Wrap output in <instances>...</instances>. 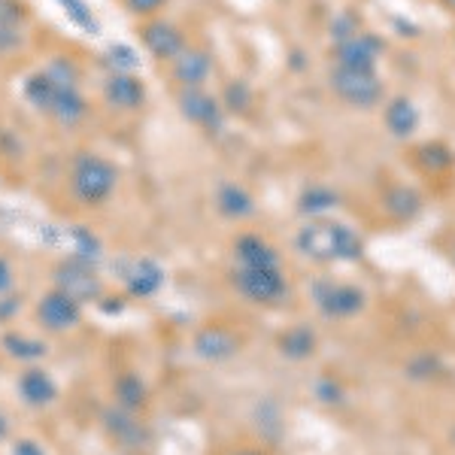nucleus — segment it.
Here are the masks:
<instances>
[{"instance_id":"obj_1","label":"nucleus","mask_w":455,"mask_h":455,"mask_svg":"<svg viewBox=\"0 0 455 455\" xmlns=\"http://www.w3.org/2000/svg\"><path fill=\"white\" fill-rule=\"evenodd\" d=\"M298 249L307 259H315V261H355V259H362L364 243L349 225L319 219V222L300 228Z\"/></svg>"},{"instance_id":"obj_2","label":"nucleus","mask_w":455,"mask_h":455,"mask_svg":"<svg viewBox=\"0 0 455 455\" xmlns=\"http://www.w3.org/2000/svg\"><path fill=\"white\" fill-rule=\"evenodd\" d=\"M116 182H119V171L107 158L94 156V152H83V156H76V161H73L70 186L76 201H83L85 207L104 204L116 192Z\"/></svg>"},{"instance_id":"obj_3","label":"nucleus","mask_w":455,"mask_h":455,"mask_svg":"<svg viewBox=\"0 0 455 455\" xmlns=\"http://www.w3.org/2000/svg\"><path fill=\"white\" fill-rule=\"evenodd\" d=\"M331 88L340 100L349 107L371 109L383 100V79L377 70H352V68H334L331 70Z\"/></svg>"},{"instance_id":"obj_4","label":"nucleus","mask_w":455,"mask_h":455,"mask_svg":"<svg viewBox=\"0 0 455 455\" xmlns=\"http://www.w3.org/2000/svg\"><path fill=\"white\" fill-rule=\"evenodd\" d=\"M55 289L70 295L73 300L85 304V300H98L100 298V276L94 274V264L70 259L61 261L55 267Z\"/></svg>"},{"instance_id":"obj_5","label":"nucleus","mask_w":455,"mask_h":455,"mask_svg":"<svg viewBox=\"0 0 455 455\" xmlns=\"http://www.w3.org/2000/svg\"><path fill=\"white\" fill-rule=\"evenodd\" d=\"M237 291L255 304H276L285 295V280L280 267H240L234 274Z\"/></svg>"},{"instance_id":"obj_6","label":"nucleus","mask_w":455,"mask_h":455,"mask_svg":"<svg viewBox=\"0 0 455 455\" xmlns=\"http://www.w3.org/2000/svg\"><path fill=\"white\" fill-rule=\"evenodd\" d=\"M36 315H40V322L49 331H70V328H76L79 319H83V304L73 300L70 295H64V291L52 289L40 298Z\"/></svg>"},{"instance_id":"obj_7","label":"nucleus","mask_w":455,"mask_h":455,"mask_svg":"<svg viewBox=\"0 0 455 455\" xmlns=\"http://www.w3.org/2000/svg\"><path fill=\"white\" fill-rule=\"evenodd\" d=\"M180 113L197 128L219 134L222 131V107L212 94L201 92V88H182L180 92Z\"/></svg>"},{"instance_id":"obj_8","label":"nucleus","mask_w":455,"mask_h":455,"mask_svg":"<svg viewBox=\"0 0 455 455\" xmlns=\"http://www.w3.org/2000/svg\"><path fill=\"white\" fill-rule=\"evenodd\" d=\"M334 61H337V68L377 70L379 40H377V36H371V34H352V36H347V40H337Z\"/></svg>"},{"instance_id":"obj_9","label":"nucleus","mask_w":455,"mask_h":455,"mask_svg":"<svg viewBox=\"0 0 455 455\" xmlns=\"http://www.w3.org/2000/svg\"><path fill=\"white\" fill-rule=\"evenodd\" d=\"M104 98L116 109H140L146 100V85L134 73H113L104 83Z\"/></svg>"},{"instance_id":"obj_10","label":"nucleus","mask_w":455,"mask_h":455,"mask_svg":"<svg viewBox=\"0 0 455 455\" xmlns=\"http://www.w3.org/2000/svg\"><path fill=\"white\" fill-rule=\"evenodd\" d=\"M315 300H319V307L325 310L328 315H334V319H343V315H352L358 313L364 307V295L358 289H352V285H319L315 289Z\"/></svg>"},{"instance_id":"obj_11","label":"nucleus","mask_w":455,"mask_h":455,"mask_svg":"<svg viewBox=\"0 0 455 455\" xmlns=\"http://www.w3.org/2000/svg\"><path fill=\"white\" fill-rule=\"evenodd\" d=\"M143 43L152 55L161 58V61H173V58L186 49V40H182V34L176 31L171 21H149V25L143 28Z\"/></svg>"},{"instance_id":"obj_12","label":"nucleus","mask_w":455,"mask_h":455,"mask_svg":"<svg viewBox=\"0 0 455 455\" xmlns=\"http://www.w3.org/2000/svg\"><path fill=\"white\" fill-rule=\"evenodd\" d=\"M212 61L204 49H182L173 58V79L182 83V88H201L204 79L210 76Z\"/></svg>"},{"instance_id":"obj_13","label":"nucleus","mask_w":455,"mask_h":455,"mask_svg":"<svg viewBox=\"0 0 455 455\" xmlns=\"http://www.w3.org/2000/svg\"><path fill=\"white\" fill-rule=\"evenodd\" d=\"M124 285L134 298H149L164 285V270H161L158 261L152 259H140L134 261L128 270H124Z\"/></svg>"},{"instance_id":"obj_14","label":"nucleus","mask_w":455,"mask_h":455,"mask_svg":"<svg viewBox=\"0 0 455 455\" xmlns=\"http://www.w3.org/2000/svg\"><path fill=\"white\" fill-rule=\"evenodd\" d=\"M240 267H280V255L276 249L261 240L259 234H243V237L234 243Z\"/></svg>"},{"instance_id":"obj_15","label":"nucleus","mask_w":455,"mask_h":455,"mask_svg":"<svg viewBox=\"0 0 455 455\" xmlns=\"http://www.w3.org/2000/svg\"><path fill=\"white\" fill-rule=\"evenodd\" d=\"M19 395H21V401H25L28 407H46V403L55 401L58 388H55L52 377H49L46 371L28 368L19 377Z\"/></svg>"},{"instance_id":"obj_16","label":"nucleus","mask_w":455,"mask_h":455,"mask_svg":"<svg viewBox=\"0 0 455 455\" xmlns=\"http://www.w3.org/2000/svg\"><path fill=\"white\" fill-rule=\"evenodd\" d=\"M195 352L201 358H207V362H222V358H231L234 352H237V337L219 325L204 328V331L195 337Z\"/></svg>"},{"instance_id":"obj_17","label":"nucleus","mask_w":455,"mask_h":455,"mask_svg":"<svg viewBox=\"0 0 455 455\" xmlns=\"http://www.w3.org/2000/svg\"><path fill=\"white\" fill-rule=\"evenodd\" d=\"M85 113H88L85 98L76 92V85H58L55 100H52V107H49V116H52L58 124L73 128V124H79L85 119Z\"/></svg>"},{"instance_id":"obj_18","label":"nucleus","mask_w":455,"mask_h":455,"mask_svg":"<svg viewBox=\"0 0 455 455\" xmlns=\"http://www.w3.org/2000/svg\"><path fill=\"white\" fill-rule=\"evenodd\" d=\"M386 128L392 131L395 137H410L416 128H419V109L410 98H392L386 104Z\"/></svg>"},{"instance_id":"obj_19","label":"nucleus","mask_w":455,"mask_h":455,"mask_svg":"<svg viewBox=\"0 0 455 455\" xmlns=\"http://www.w3.org/2000/svg\"><path fill=\"white\" fill-rule=\"evenodd\" d=\"M104 422H107L109 435L119 440V443H124V446H140L143 443V428H140V422H134L131 410H107Z\"/></svg>"},{"instance_id":"obj_20","label":"nucleus","mask_w":455,"mask_h":455,"mask_svg":"<svg viewBox=\"0 0 455 455\" xmlns=\"http://www.w3.org/2000/svg\"><path fill=\"white\" fill-rule=\"evenodd\" d=\"M216 207L228 219H246V216H252V212H255L252 197H249V192H243L240 186H222V188H219Z\"/></svg>"},{"instance_id":"obj_21","label":"nucleus","mask_w":455,"mask_h":455,"mask_svg":"<svg viewBox=\"0 0 455 455\" xmlns=\"http://www.w3.org/2000/svg\"><path fill=\"white\" fill-rule=\"evenodd\" d=\"M55 92H58V83L46 70L28 76V83H25V98L31 100L40 113H49V107H52V100H55Z\"/></svg>"},{"instance_id":"obj_22","label":"nucleus","mask_w":455,"mask_h":455,"mask_svg":"<svg viewBox=\"0 0 455 455\" xmlns=\"http://www.w3.org/2000/svg\"><path fill=\"white\" fill-rule=\"evenodd\" d=\"M0 347L10 352L12 358H19V362H36V358L46 355V343L34 340V337H25V334H4V340H0Z\"/></svg>"},{"instance_id":"obj_23","label":"nucleus","mask_w":455,"mask_h":455,"mask_svg":"<svg viewBox=\"0 0 455 455\" xmlns=\"http://www.w3.org/2000/svg\"><path fill=\"white\" fill-rule=\"evenodd\" d=\"M116 401H119L122 410H140L146 403V386L140 383V377H134V373H124L119 377V383H116Z\"/></svg>"},{"instance_id":"obj_24","label":"nucleus","mask_w":455,"mask_h":455,"mask_svg":"<svg viewBox=\"0 0 455 455\" xmlns=\"http://www.w3.org/2000/svg\"><path fill=\"white\" fill-rule=\"evenodd\" d=\"M386 210L392 212V216H398V219L413 216V212L419 210V195L410 192V188H392L388 197H386Z\"/></svg>"},{"instance_id":"obj_25","label":"nucleus","mask_w":455,"mask_h":455,"mask_svg":"<svg viewBox=\"0 0 455 455\" xmlns=\"http://www.w3.org/2000/svg\"><path fill=\"white\" fill-rule=\"evenodd\" d=\"M98 255H100L98 237H94L92 231H85V228H73V259L94 264L98 261Z\"/></svg>"},{"instance_id":"obj_26","label":"nucleus","mask_w":455,"mask_h":455,"mask_svg":"<svg viewBox=\"0 0 455 455\" xmlns=\"http://www.w3.org/2000/svg\"><path fill=\"white\" fill-rule=\"evenodd\" d=\"M331 207H337V195L325 186L307 188L304 197H300V210L304 212H322V210H331Z\"/></svg>"},{"instance_id":"obj_27","label":"nucleus","mask_w":455,"mask_h":455,"mask_svg":"<svg viewBox=\"0 0 455 455\" xmlns=\"http://www.w3.org/2000/svg\"><path fill=\"white\" fill-rule=\"evenodd\" d=\"M58 4L64 6V12H68V19L73 21V25H79L88 34H98V21H94L85 0H58Z\"/></svg>"},{"instance_id":"obj_28","label":"nucleus","mask_w":455,"mask_h":455,"mask_svg":"<svg viewBox=\"0 0 455 455\" xmlns=\"http://www.w3.org/2000/svg\"><path fill=\"white\" fill-rule=\"evenodd\" d=\"M416 156H419V161H422V167L425 171H443V167H450L452 164V156H450V149H446V146H440V143H425L419 152H416Z\"/></svg>"},{"instance_id":"obj_29","label":"nucleus","mask_w":455,"mask_h":455,"mask_svg":"<svg viewBox=\"0 0 455 455\" xmlns=\"http://www.w3.org/2000/svg\"><path fill=\"white\" fill-rule=\"evenodd\" d=\"M283 352L291 358H304L313 352V334L307 331V328H295V331H289L283 337Z\"/></svg>"},{"instance_id":"obj_30","label":"nucleus","mask_w":455,"mask_h":455,"mask_svg":"<svg viewBox=\"0 0 455 455\" xmlns=\"http://www.w3.org/2000/svg\"><path fill=\"white\" fill-rule=\"evenodd\" d=\"M107 64L116 73H134V68H137V52L131 46H122V43H119V46H109Z\"/></svg>"},{"instance_id":"obj_31","label":"nucleus","mask_w":455,"mask_h":455,"mask_svg":"<svg viewBox=\"0 0 455 455\" xmlns=\"http://www.w3.org/2000/svg\"><path fill=\"white\" fill-rule=\"evenodd\" d=\"M46 73L55 79L58 85H76V79H79V70L73 68L70 61H64V58H55V61L46 68Z\"/></svg>"},{"instance_id":"obj_32","label":"nucleus","mask_w":455,"mask_h":455,"mask_svg":"<svg viewBox=\"0 0 455 455\" xmlns=\"http://www.w3.org/2000/svg\"><path fill=\"white\" fill-rule=\"evenodd\" d=\"M225 104L234 109V113H243V109L252 104V92L246 88V83H231L228 85V92H225Z\"/></svg>"},{"instance_id":"obj_33","label":"nucleus","mask_w":455,"mask_h":455,"mask_svg":"<svg viewBox=\"0 0 455 455\" xmlns=\"http://www.w3.org/2000/svg\"><path fill=\"white\" fill-rule=\"evenodd\" d=\"M21 19H25V12L16 0H0V28H19Z\"/></svg>"},{"instance_id":"obj_34","label":"nucleus","mask_w":455,"mask_h":455,"mask_svg":"<svg viewBox=\"0 0 455 455\" xmlns=\"http://www.w3.org/2000/svg\"><path fill=\"white\" fill-rule=\"evenodd\" d=\"M124 4H128V10L137 12V16H152V12L161 10L167 0H124Z\"/></svg>"},{"instance_id":"obj_35","label":"nucleus","mask_w":455,"mask_h":455,"mask_svg":"<svg viewBox=\"0 0 455 455\" xmlns=\"http://www.w3.org/2000/svg\"><path fill=\"white\" fill-rule=\"evenodd\" d=\"M21 40L19 28H0V52H6V49H16Z\"/></svg>"},{"instance_id":"obj_36","label":"nucleus","mask_w":455,"mask_h":455,"mask_svg":"<svg viewBox=\"0 0 455 455\" xmlns=\"http://www.w3.org/2000/svg\"><path fill=\"white\" fill-rule=\"evenodd\" d=\"M12 455H46V452H43V446L36 443V440H19V443L12 446Z\"/></svg>"},{"instance_id":"obj_37","label":"nucleus","mask_w":455,"mask_h":455,"mask_svg":"<svg viewBox=\"0 0 455 455\" xmlns=\"http://www.w3.org/2000/svg\"><path fill=\"white\" fill-rule=\"evenodd\" d=\"M10 285H12V270H10V264L0 259V295H4Z\"/></svg>"},{"instance_id":"obj_38","label":"nucleus","mask_w":455,"mask_h":455,"mask_svg":"<svg viewBox=\"0 0 455 455\" xmlns=\"http://www.w3.org/2000/svg\"><path fill=\"white\" fill-rule=\"evenodd\" d=\"M4 437H6V419L0 416V440H4Z\"/></svg>"},{"instance_id":"obj_39","label":"nucleus","mask_w":455,"mask_h":455,"mask_svg":"<svg viewBox=\"0 0 455 455\" xmlns=\"http://www.w3.org/2000/svg\"><path fill=\"white\" fill-rule=\"evenodd\" d=\"M440 4H443L446 10H452V12H455V0H440Z\"/></svg>"},{"instance_id":"obj_40","label":"nucleus","mask_w":455,"mask_h":455,"mask_svg":"<svg viewBox=\"0 0 455 455\" xmlns=\"http://www.w3.org/2000/svg\"><path fill=\"white\" fill-rule=\"evenodd\" d=\"M234 455H259V452H249V450H243V452H234Z\"/></svg>"}]
</instances>
